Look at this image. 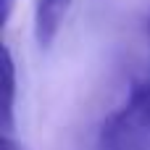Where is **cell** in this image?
<instances>
[{
	"label": "cell",
	"mask_w": 150,
	"mask_h": 150,
	"mask_svg": "<svg viewBox=\"0 0 150 150\" xmlns=\"http://www.w3.org/2000/svg\"><path fill=\"white\" fill-rule=\"evenodd\" d=\"M98 150H150V76L134 82L127 100L100 124Z\"/></svg>",
	"instance_id": "obj_1"
},
{
	"label": "cell",
	"mask_w": 150,
	"mask_h": 150,
	"mask_svg": "<svg viewBox=\"0 0 150 150\" xmlns=\"http://www.w3.org/2000/svg\"><path fill=\"white\" fill-rule=\"evenodd\" d=\"M74 0H37L34 3V40L40 47H50L58 37L63 18Z\"/></svg>",
	"instance_id": "obj_2"
},
{
	"label": "cell",
	"mask_w": 150,
	"mask_h": 150,
	"mask_svg": "<svg viewBox=\"0 0 150 150\" xmlns=\"http://www.w3.org/2000/svg\"><path fill=\"white\" fill-rule=\"evenodd\" d=\"M3 55H5V69H8V103H5V129L3 132H11V124H13V103H16V66H13V55H11L8 47L3 50Z\"/></svg>",
	"instance_id": "obj_3"
},
{
	"label": "cell",
	"mask_w": 150,
	"mask_h": 150,
	"mask_svg": "<svg viewBox=\"0 0 150 150\" xmlns=\"http://www.w3.org/2000/svg\"><path fill=\"white\" fill-rule=\"evenodd\" d=\"M0 150H21V145L11 137V132H3V142H0Z\"/></svg>",
	"instance_id": "obj_4"
},
{
	"label": "cell",
	"mask_w": 150,
	"mask_h": 150,
	"mask_svg": "<svg viewBox=\"0 0 150 150\" xmlns=\"http://www.w3.org/2000/svg\"><path fill=\"white\" fill-rule=\"evenodd\" d=\"M13 3H16V0H0V5H3V24L11 18V13H13Z\"/></svg>",
	"instance_id": "obj_5"
},
{
	"label": "cell",
	"mask_w": 150,
	"mask_h": 150,
	"mask_svg": "<svg viewBox=\"0 0 150 150\" xmlns=\"http://www.w3.org/2000/svg\"><path fill=\"white\" fill-rule=\"evenodd\" d=\"M148 34H150V18H148Z\"/></svg>",
	"instance_id": "obj_6"
}]
</instances>
